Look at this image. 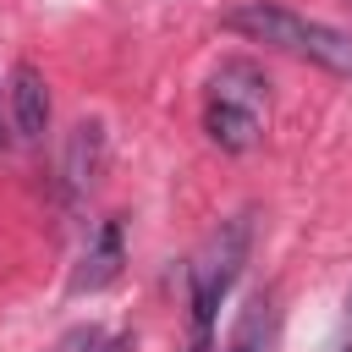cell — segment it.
<instances>
[{"label": "cell", "mask_w": 352, "mask_h": 352, "mask_svg": "<svg viewBox=\"0 0 352 352\" xmlns=\"http://www.w3.org/2000/svg\"><path fill=\"white\" fill-rule=\"evenodd\" d=\"M264 110H270V77L258 60L231 55L214 66L209 94H204V132L226 154H248L264 138Z\"/></svg>", "instance_id": "cell-1"}, {"label": "cell", "mask_w": 352, "mask_h": 352, "mask_svg": "<svg viewBox=\"0 0 352 352\" xmlns=\"http://www.w3.org/2000/svg\"><path fill=\"white\" fill-rule=\"evenodd\" d=\"M226 22L236 33H248L253 44H275V50H286L297 60H314V66H324L336 77H352V33H341L330 22H314V16H302V11H292L280 0H248Z\"/></svg>", "instance_id": "cell-2"}, {"label": "cell", "mask_w": 352, "mask_h": 352, "mask_svg": "<svg viewBox=\"0 0 352 352\" xmlns=\"http://www.w3.org/2000/svg\"><path fill=\"white\" fill-rule=\"evenodd\" d=\"M248 248H253V214H231V220L204 242V253L187 264L192 336H214V308H220L226 292L236 286V275H242V264H248Z\"/></svg>", "instance_id": "cell-3"}, {"label": "cell", "mask_w": 352, "mask_h": 352, "mask_svg": "<svg viewBox=\"0 0 352 352\" xmlns=\"http://www.w3.org/2000/svg\"><path fill=\"white\" fill-rule=\"evenodd\" d=\"M99 165H104V126L99 121H77L72 138H66V154H60V187L72 198H82L94 187Z\"/></svg>", "instance_id": "cell-4"}, {"label": "cell", "mask_w": 352, "mask_h": 352, "mask_svg": "<svg viewBox=\"0 0 352 352\" xmlns=\"http://www.w3.org/2000/svg\"><path fill=\"white\" fill-rule=\"evenodd\" d=\"M121 275V220H104L94 231V242L82 248V264L72 275V292H99Z\"/></svg>", "instance_id": "cell-5"}, {"label": "cell", "mask_w": 352, "mask_h": 352, "mask_svg": "<svg viewBox=\"0 0 352 352\" xmlns=\"http://www.w3.org/2000/svg\"><path fill=\"white\" fill-rule=\"evenodd\" d=\"M11 116L22 138H44L50 132V88L38 77V66H16L11 72Z\"/></svg>", "instance_id": "cell-6"}, {"label": "cell", "mask_w": 352, "mask_h": 352, "mask_svg": "<svg viewBox=\"0 0 352 352\" xmlns=\"http://www.w3.org/2000/svg\"><path fill=\"white\" fill-rule=\"evenodd\" d=\"M270 341H275V297L258 292V297L242 308V319L231 324V336H226L220 352H270Z\"/></svg>", "instance_id": "cell-7"}, {"label": "cell", "mask_w": 352, "mask_h": 352, "mask_svg": "<svg viewBox=\"0 0 352 352\" xmlns=\"http://www.w3.org/2000/svg\"><path fill=\"white\" fill-rule=\"evenodd\" d=\"M94 346H99V330H94V324H82V330H72V336L60 341V352H94Z\"/></svg>", "instance_id": "cell-8"}, {"label": "cell", "mask_w": 352, "mask_h": 352, "mask_svg": "<svg viewBox=\"0 0 352 352\" xmlns=\"http://www.w3.org/2000/svg\"><path fill=\"white\" fill-rule=\"evenodd\" d=\"M330 352H352V292H346V330H341V341Z\"/></svg>", "instance_id": "cell-9"}, {"label": "cell", "mask_w": 352, "mask_h": 352, "mask_svg": "<svg viewBox=\"0 0 352 352\" xmlns=\"http://www.w3.org/2000/svg\"><path fill=\"white\" fill-rule=\"evenodd\" d=\"M187 352H214V336H192V341H187Z\"/></svg>", "instance_id": "cell-10"}, {"label": "cell", "mask_w": 352, "mask_h": 352, "mask_svg": "<svg viewBox=\"0 0 352 352\" xmlns=\"http://www.w3.org/2000/svg\"><path fill=\"white\" fill-rule=\"evenodd\" d=\"M94 352H126V341H99Z\"/></svg>", "instance_id": "cell-11"}, {"label": "cell", "mask_w": 352, "mask_h": 352, "mask_svg": "<svg viewBox=\"0 0 352 352\" xmlns=\"http://www.w3.org/2000/svg\"><path fill=\"white\" fill-rule=\"evenodd\" d=\"M0 138H6V132H0Z\"/></svg>", "instance_id": "cell-12"}]
</instances>
